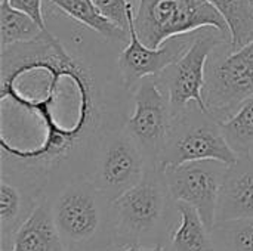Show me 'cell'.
<instances>
[{"label": "cell", "mask_w": 253, "mask_h": 251, "mask_svg": "<svg viewBox=\"0 0 253 251\" xmlns=\"http://www.w3.org/2000/svg\"><path fill=\"white\" fill-rule=\"evenodd\" d=\"M46 30L0 52V178L52 195L87 178L101 139L126 124L125 47L44 3Z\"/></svg>", "instance_id": "1"}, {"label": "cell", "mask_w": 253, "mask_h": 251, "mask_svg": "<svg viewBox=\"0 0 253 251\" xmlns=\"http://www.w3.org/2000/svg\"><path fill=\"white\" fill-rule=\"evenodd\" d=\"M49 197L65 251H119L113 201L89 179L68 182Z\"/></svg>", "instance_id": "2"}, {"label": "cell", "mask_w": 253, "mask_h": 251, "mask_svg": "<svg viewBox=\"0 0 253 251\" xmlns=\"http://www.w3.org/2000/svg\"><path fill=\"white\" fill-rule=\"evenodd\" d=\"M117 247L163 246L178 216L163 169L148 164L142 179L113 201Z\"/></svg>", "instance_id": "3"}, {"label": "cell", "mask_w": 253, "mask_h": 251, "mask_svg": "<svg viewBox=\"0 0 253 251\" xmlns=\"http://www.w3.org/2000/svg\"><path fill=\"white\" fill-rule=\"evenodd\" d=\"M199 160H218L231 166L239 155L228 145L221 123L197 102H190L173 114L159 166L166 169Z\"/></svg>", "instance_id": "4"}, {"label": "cell", "mask_w": 253, "mask_h": 251, "mask_svg": "<svg viewBox=\"0 0 253 251\" xmlns=\"http://www.w3.org/2000/svg\"><path fill=\"white\" fill-rule=\"evenodd\" d=\"M133 24L141 41L154 49L170 37L206 27L231 38L225 18L208 0H139Z\"/></svg>", "instance_id": "5"}, {"label": "cell", "mask_w": 253, "mask_h": 251, "mask_svg": "<svg viewBox=\"0 0 253 251\" xmlns=\"http://www.w3.org/2000/svg\"><path fill=\"white\" fill-rule=\"evenodd\" d=\"M202 95L206 109L221 124L253 96V40L240 49L225 41L211 53Z\"/></svg>", "instance_id": "6"}, {"label": "cell", "mask_w": 253, "mask_h": 251, "mask_svg": "<svg viewBox=\"0 0 253 251\" xmlns=\"http://www.w3.org/2000/svg\"><path fill=\"white\" fill-rule=\"evenodd\" d=\"M147 166L141 148L123 126L101 139L86 179L114 201L142 179Z\"/></svg>", "instance_id": "7"}, {"label": "cell", "mask_w": 253, "mask_h": 251, "mask_svg": "<svg viewBox=\"0 0 253 251\" xmlns=\"http://www.w3.org/2000/svg\"><path fill=\"white\" fill-rule=\"evenodd\" d=\"M132 107L125 127L141 148L147 163L159 164L173 112L157 75H148L136 83L132 90Z\"/></svg>", "instance_id": "8"}, {"label": "cell", "mask_w": 253, "mask_h": 251, "mask_svg": "<svg viewBox=\"0 0 253 251\" xmlns=\"http://www.w3.org/2000/svg\"><path fill=\"white\" fill-rule=\"evenodd\" d=\"M225 41H231V38L219 30L212 27L200 28L188 50L157 75L169 96L173 114L184 109L190 102H197L206 109L202 95L206 64L211 53Z\"/></svg>", "instance_id": "9"}, {"label": "cell", "mask_w": 253, "mask_h": 251, "mask_svg": "<svg viewBox=\"0 0 253 251\" xmlns=\"http://www.w3.org/2000/svg\"><path fill=\"white\" fill-rule=\"evenodd\" d=\"M228 166L218 160L188 161L163 169L173 201L193 206L211 229L216 220V209Z\"/></svg>", "instance_id": "10"}, {"label": "cell", "mask_w": 253, "mask_h": 251, "mask_svg": "<svg viewBox=\"0 0 253 251\" xmlns=\"http://www.w3.org/2000/svg\"><path fill=\"white\" fill-rule=\"evenodd\" d=\"M129 43L119 52L117 67L125 87L132 93L138 81L148 75H159L169 65L176 62L193 44L197 31L168 38L159 47H148L141 41L133 24V3H129Z\"/></svg>", "instance_id": "11"}, {"label": "cell", "mask_w": 253, "mask_h": 251, "mask_svg": "<svg viewBox=\"0 0 253 251\" xmlns=\"http://www.w3.org/2000/svg\"><path fill=\"white\" fill-rule=\"evenodd\" d=\"M253 217V155L228 166L221 186L216 222Z\"/></svg>", "instance_id": "12"}, {"label": "cell", "mask_w": 253, "mask_h": 251, "mask_svg": "<svg viewBox=\"0 0 253 251\" xmlns=\"http://www.w3.org/2000/svg\"><path fill=\"white\" fill-rule=\"evenodd\" d=\"M42 197L0 178V251L12 250L15 234L34 212Z\"/></svg>", "instance_id": "13"}, {"label": "cell", "mask_w": 253, "mask_h": 251, "mask_svg": "<svg viewBox=\"0 0 253 251\" xmlns=\"http://www.w3.org/2000/svg\"><path fill=\"white\" fill-rule=\"evenodd\" d=\"M10 251H65L56 231L50 197L43 195L13 237Z\"/></svg>", "instance_id": "14"}, {"label": "cell", "mask_w": 253, "mask_h": 251, "mask_svg": "<svg viewBox=\"0 0 253 251\" xmlns=\"http://www.w3.org/2000/svg\"><path fill=\"white\" fill-rule=\"evenodd\" d=\"M176 210L178 216L163 243L165 251H215L211 229L199 212L182 201H176Z\"/></svg>", "instance_id": "15"}, {"label": "cell", "mask_w": 253, "mask_h": 251, "mask_svg": "<svg viewBox=\"0 0 253 251\" xmlns=\"http://www.w3.org/2000/svg\"><path fill=\"white\" fill-rule=\"evenodd\" d=\"M65 15L86 25L104 38L126 46L130 40L129 30H125L107 19L95 6L93 0H49Z\"/></svg>", "instance_id": "16"}, {"label": "cell", "mask_w": 253, "mask_h": 251, "mask_svg": "<svg viewBox=\"0 0 253 251\" xmlns=\"http://www.w3.org/2000/svg\"><path fill=\"white\" fill-rule=\"evenodd\" d=\"M44 30L27 13L10 6L9 0L0 3V46L6 47L37 38Z\"/></svg>", "instance_id": "17"}, {"label": "cell", "mask_w": 253, "mask_h": 251, "mask_svg": "<svg viewBox=\"0 0 253 251\" xmlns=\"http://www.w3.org/2000/svg\"><path fill=\"white\" fill-rule=\"evenodd\" d=\"M225 18L231 33V49H240L253 40V12L249 0H208Z\"/></svg>", "instance_id": "18"}, {"label": "cell", "mask_w": 253, "mask_h": 251, "mask_svg": "<svg viewBox=\"0 0 253 251\" xmlns=\"http://www.w3.org/2000/svg\"><path fill=\"white\" fill-rule=\"evenodd\" d=\"M222 133L239 157L253 155V96L246 99L239 109L221 124Z\"/></svg>", "instance_id": "19"}, {"label": "cell", "mask_w": 253, "mask_h": 251, "mask_svg": "<svg viewBox=\"0 0 253 251\" xmlns=\"http://www.w3.org/2000/svg\"><path fill=\"white\" fill-rule=\"evenodd\" d=\"M211 234L215 251H253V217L216 222Z\"/></svg>", "instance_id": "20"}, {"label": "cell", "mask_w": 253, "mask_h": 251, "mask_svg": "<svg viewBox=\"0 0 253 251\" xmlns=\"http://www.w3.org/2000/svg\"><path fill=\"white\" fill-rule=\"evenodd\" d=\"M93 3L107 19L125 30H129L127 7L130 0H93Z\"/></svg>", "instance_id": "21"}, {"label": "cell", "mask_w": 253, "mask_h": 251, "mask_svg": "<svg viewBox=\"0 0 253 251\" xmlns=\"http://www.w3.org/2000/svg\"><path fill=\"white\" fill-rule=\"evenodd\" d=\"M44 0H9L10 6L30 15L42 30H46V18H44Z\"/></svg>", "instance_id": "22"}, {"label": "cell", "mask_w": 253, "mask_h": 251, "mask_svg": "<svg viewBox=\"0 0 253 251\" xmlns=\"http://www.w3.org/2000/svg\"><path fill=\"white\" fill-rule=\"evenodd\" d=\"M119 251H165L163 246H157V247H142V246H127L125 249Z\"/></svg>", "instance_id": "23"}, {"label": "cell", "mask_w": 253, "mask_h": 251, "mask_svg": "<svg viewBox=\"0 0 253 251\" xmlns=\"http://www.w3.org/2000/svg\"><path fill=\"white\" fill-rule=\"evenodd\" d=\"M249 3H251V9H252L253 12V0H249Z\"/></svg>", "instance_id": "24"}]
</instances>
